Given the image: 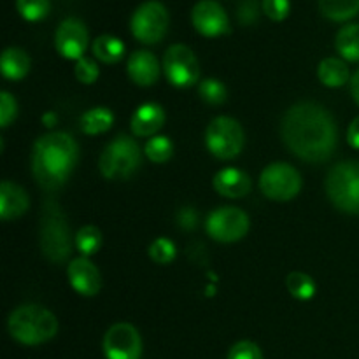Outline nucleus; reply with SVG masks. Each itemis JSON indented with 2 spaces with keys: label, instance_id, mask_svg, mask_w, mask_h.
Masks as SVG:
<instances>
[{
  "label": "nucleus",
  "instance_id": "4c0bfd02",
  "mask_svg": "<svg viewBox=\"0 0 359 359\" xmlns=\"http://www.w3.org/2000/svg\"><path fill=\"white\" fill-rule=\"evenodd\" d=\"M347 142L354 147V149H359V116L353 119V123L349 125V130H347Z\"/></svg>",
  "mask_w": 359,
  "mask_h": 359
},
{
  "label": "nucleus",
  "instance_id": "7c9ffc66",
  "mask_svg": "<svg viewBox=\"0 0 359 359\" xmlns=\"http://www.w3.org/2000/svg\"><path fill=\"white\" fill-rule=\"evenodd\" d=\"M16 7L25 20L39 21L48 16L51 0H16Z\"/></svg>",
  "mask_w": 359,
  "mask_h": 359
},
{
  "label": "nucleus",
  "instance_id": "2eb2a0df",
  "mask_svg": "<svg viewBox=\"0 0 359 359\" xmlns=\"http://www.w3.org/2000/svg\"><path fill=\"white\" fill-rule=\"evenodd\" d=\"M67 276H69L70 286L81 297H95V294H98V291L102 287L100 272L84 256L72 259L69 263V266H67Z\"/></svg>",
  "mask_w": 359,
  "mask_h": 359
},
{
  "label": "nucleus",
  "instance_id": "b1692460",
  "mask_svg": "<svg viewBox=\"0 0 359 359\" xmlns=\"http://www.w3.org/2000/svg\"><path fill=\"white\" fill-rule=\"evenodd\" d=\"M93 55L104 63H118L125 56V44L114 35L104 34L93 41Z\"/></svg>",
  "mask_w": 359,
  "mask_h": 359
},
{
  "label": "nucleus",
  "instance_id": "f8f14e48",
  "mask_svg": "<svg viewBox=\"0 0 359 359\" xmlns=\"http://www.w3.org/2000/svg\"><path fill=\"white\" fill-rule=\"evenodd\" d=\"M104 354L107 359H140L142 339L130 323H116L104 335Z\"/></svg>",
  "mask_w": 359,
  "mask_h": 359
},
{
  "label": "nucleus",
  "instance_id": "c9c22d12",
  "mask_svg": "<svg viewBox=\"0 0 359 359\" xmlns=\"http://www.w3.org/2000/svg\"><path fill=\"white\" fill-rule=\"evenodd\" d=\"M237 16L244 25L255 23L259 16L258 2H256V0H244V2L241 4V7H238Z\"/></svg>",
  "mask_w": 359,
  "mask_h": 359
},
{
  "label": "nucleus",
  "instance_id": "9b49d317",
  "mask_svg": "<svg viewBox=\"0 0 359 359\" xmlns=\"http://www.w3.org/2000/svg\"><path fill=\"white\" fill-rule=\"evenodd\" d=\"M163 72L172 86L189 88L200 77L198 60L188 46L174 44L163 56Z\"/></svg>",
  "mask_w": 359,
  "mask_h": 359
},
{
  "label": "nucleus",
  "instance_id": "5701e85b",
  "mask_svg": "<svg viewBox=\"0 0 359 359\" xmlns=\"http://www.w3.org/2000/svg\"><path fill=\"white\" fill-rule=\"evenodd\" d=\"M335 48L347 62H359V23L340 28L335 39Z\"/></svg>",
  "mask_w": 359,
  "mask_h": 359
},
{
  "label": "nucleus",
  "instance_id": "c85d7f7f",
  "mask_svg": "<svg viewBox=\"0 0 359 359\" xmlns=\"http://www.w3.org/2000/svg\"><path fill=\"white\" fill-rule=\"evenodd\" d=\"M198 95L205 104L209 105H221L226 102L228 98V90L219 79H214V77H209V79L202 81L198 84Z\"/></svg>",
  "mask_w": 359,
  "mask_h": 359
},
{
  "label": "nucleus",
  "instance_id": "4be33fe9",
  "mask_svg": "<svg viewBox=\"0 0 359 359\" xmlns=\"http://www.w3.org/2000/svg\"><path fill=\"white\" fill-rule=\"evenodd\" d=\"M114 123V114L107 107H93L81 116V130L86 135L105 133Z\"/></svg>",
  "mask_w": 359,
  "mask_h": 359
},
{
  "label": "nucleus",
  "instance_id": "f704fd0d",
  "mask_svg": "<svg viewBox=\"0 0 359 359\" xmlns=\"http://www.w3.org/2000/svg\"><path fill=\"white\" fill-rule=\"evenodd\" d=\"M263 11L273 21H283L290 14V0H263Z\"/></svg>",
  "mask_w": 359,
  "mask_h": 359
},
{
  "label": "nucleus",
  "instance_id": "6e6552de",
  "mask_svg": "<svg viewBox=\"0 0 359 359\" xmlns=\"http://www.w3.org/2000/svg\"><path fill=\"white\" fill-rule=\"evenodd\" d=\"M259 189L266 198L276 200V202H287L300 193L302 175L293 165L277 161L262 172Z\"/></svg>",
  "mask_w": 359,
  "mask_h": 359
},
{
  "label": "nucleus",
  "instance_id": "7ed1b4c3",
  "mask_svg": "<svg viewBox=\"0 0 359 359\" xmlns=\"http://www.w3.org/2000/svg\"><path fill=\"white\" fill-rule=\"evenodd\" d=\"M7 330L11 337L23 346H41L55 339L58 333V319L41 305H21L11 312Z\"/></svg>",
  "mask_w": 359,
  "mask_h": 359
},
{
  "label": "nucleus",
  "instance_id": "dca6fc26",
  "mask_svg": "<svg viewBox=\"0 0 359 359\" xmlns=\"http://www.w3.org/2000/svg\"><path fill=\"white\" fill-rule=\"evenodd\" d=\"M160 63L156 56L146 49L132 53L126 62V72L128 77L137 84V86H153L160 79Z\"/></svg>",
  "mask_w": 359,
  "mask_h": 359
},
{
  "label": "nucleus",
  "instance_id": "f3484780",
  "mask_svg": "<svg viewBox=\"0 0 359 359\" xmlns=\"http://www.w3.org/2000/svg\"><path fill=\"white\" fill-rule=\"evenodd\" d=\"M165 119H167V116H165L163 107L160 104H154V102H147L133 112L130 128L135 137H149L151 139L163 128Z\"/></svg>",
  "mask_w": 359,
  "mask_h": 359
},
{
  "label": "nucleus",
  "instance_id": "c756f323",
  "mask_svg": "<svg viewBox=\"0 0 359 359\" xmlns=\"http://www.w3.org/2000/svg\"><path fill=\"white\" fill-rule=\"evenodd\" d=\"M175 255H177L175 244L165 237L156 238V241L149 245V258L153 259L156 265H170L175 259Z\"/></svg>",
  "mask_w": 359,
  "mask_h": 359
},
{
  "label": "nucleus",
  "instance_id": "473e14b6",
  "mask_svg": "<svg viewBox=\"0 0 359 359\" xmlns=\"http://www.w3.org/2000/svg\"><path fill=\"white\" fill-rule=\"evenodd\" d=\"M18 116V104L16 98L9 91L0 93V126L7 128Z\"/></svg>",
  "mask_w": 359,
  "mask_h": 359
},
{
  "label": "nucleus",
  "instance_id": "423d86ee",
  "mask_svg": "<svg viewBox=\"0 0 359 359\" xmlns=\"http://www.w3.org/2000/svg\"><path fill=\"white\" fill-rule=\"evenodd\" d=\"M326 193L333 205L347 214H359V161H342L326 175Z\"/></svg>",
  "mask_w": 359,
  "mask_h": 359
},
{
  "label": "nucleus",
  "instance_id": "20e7f679",
  "mask_svg": "<svg viewBox=\"0 0 359 359\" xmlns=\"http://www.w3.org/2000/svg\"><path fill=\"white\" fill-rule=\"evenodd\" d=\"M39 244H41V252L44 258L56 265L65 263L72 252L69 223H67L62 207L55 200H46L41 210Z\"/></svg>",
  "mask_w": 359,
  "mask_h": 359
},
{
  "label": "nucleus",
  "instance_id": "1a4fd4ad",
  "mask_svg": "<svg viewBox=\"0 0 359 359\" xmlns=\"http://www.w3.org/2000/svg\"><path fill=\"white\" fill-rule=\"evenodd\" d=\"M132 34L135 35L137 41L144 44H154L165 37L168 28V11L160 0H147L140 4L133 13L132 21Z\"/></svg>",
  "mask_w": 359,
  "mask_h": 359
},
{
  "label": "nucleus",
  "instance_id": "393cba45",
  "mask_svg": "<svg viewBox=\"0 0 359 359\" xmlns=\"http://www.w3.org/2000/svg\"><path fill=\"white\" fill-rule=\"evenodd\" d=\"M319 11L332 21H346L359 13V0H319Z\"/></svg>",
  "mask_w": 359,
  "mask_h": 359
},
{
  "label": "nucleus",
  "instance_id": "6ab92c4d",
  "mask_svg": "<svg viewBox=\"0 0 359 359\" xmlns=\"http://www.w3.org/2000/svg\"><path fill=\"white\" fill-rule=\"evenodd\" d=\"M30 207L27 191L16 182L4 181L0 184V217L2 221H13L23 216Z\"/></svg>",
  "mask_w": 359,
  "mask_h": 359
},
{
  "label": "nucleus",
  "instance_id": "58836bf2",
  "mask_svg": "<svg viewBox=\"0 0 359 359\" xmlns=\"http://www.w3.org/2000/svg\"><path fill=\"white\" fill-rule=\"evenodd\" d=\"M351 95H353L354 102L359 105V70H356L353 77H351Z\"/></svg>",
  "mask_w": 359,
  "mask_h": 359
},
{
  "label": "nucleus",
  "instance_id": "2f4dec72",
  "mask_svg": "<svg viewBox=\"0 0 359 359\" xmlns=\"http://www.w3.org/2000/svg\"><path fill=\"white\" fill-rule=\"evenodd\" d=\"M74 72H76V79L83 84H93L98 79V76H100V70H98L97 63L93 60L86 58V56L77 60Z\"/></svg>",
  "mask_w": 359,
  "mask_h": 359
},
{
  "label": "nucleus",
  "instance_id": "bb28decb",
  "mask_svg": "<svg viewBox=\"0 0 359 359\" xmlns=\"http://www.w3.org/2000/svg\"><path fill=\"white\" fill-rule=\"evenodd\" d=\"M76 248L84 258L93 256L102 248V231L93 224H86L76 235Z\"/></svg>",
  "mask_w": 359,
  "mask_h": 359
},
{
  "label": "nucleus",
  "instance_id": "412c9836",
  "mask_svg": "<svg viewBox=\"0 0 359 359\" xmlns=\"http://www.w3.org/2000/svg\"><path fill=\"white\" fill-rule=\"evenodd\" d=\"M318 77L325 86L340 88L351 81L349 67L340 58H325L318 67Z\"/></svg>",
  "mask_w": 359,
  "mask_h": 359
},
{
  "label": "nucleus",
  "instance_id": "f257e3e1",
  "mask_svg": "<svg viewBox=\"0 0 359 359\" xmlns=\"http://www.w3.org/2000/svg\"><path fill=\"white\" fill-rule=\"evenodd\" d=\"M280 133L287 149L309 163L328 161L339 144L335 119L316 102H300L287 109Z\"/></svg>",
  "mask_w": 359,
  "mask_h": 359
},
{
  "label": "nucleus",
  "instance_id": "39448f33",
  "mask_svg": "<svg viewBox=\"0 0 359 359\" xmlns=\"http://www.w3.org/2000/svg\"><path fill=\"white\" fill-rule=\"evenodd\" d=\"M142 165V151L135 139L126 135L116 137L100 154L98 168L109 181H126Z\"/></svg>",
  "mask_w": 359,
  "mask_h": 359
},
{
  "label": "nucleus",
  "instance_id": "0eeeda50",
  "mask_svg": "<svg viewBox=\"0 0 359 359\" xmlns=\"http://www.w3.org/2000/svg\"><path fill=\"white\" fill-rule=\"evenodd\" d=\"M245 135L241 123L228 116H219L205 130V146L219 160H233L244 149Z\"/></svg>",
  "mask_w": 359,
  "mask_h": 359
},
{
  "label": "nucleus",
  "instance_id": "ddd939ff",
  "mask_svg": "<svg viewBox=\"0 0 359 359\" xmlns=\"http://www.w3.org/2000/svg\"><path fill=\"white\" fill-rule=\"evenodd\" d=\"M56 51L67 60H81L88 48V28L77 18H67L55 34Z\"/></svg>",
  "mask_w": 359,
  "mask_h": 359
},
{
  "label": "nucleus",
  "instance_id": "e433bc0d",
  "mask_svg": "<svg viewBox=\"0 0 359 359\" xmlns=\"http://www.w3.org/2000/svg\"><path fill=\"white\" fill-rule=\"evenodd\" d=\"M177 223L182 230H195L198 226V214L193 207H184L177 212Z\"/></svg>",
  "mask_w": 359,
  "mask_h": 359
},
{
  "label": "nucleus",
  "instance_id": "9d476101",
  "mask_svg": "<svg viewBox=\"0 0 359 359\" xmlns=\"http://www.w3.org/2000/svg\"><path fill=\"white\" fill-rule=\"evenodd\" d=\"M205 230L216 242H238L248 235L249 216L238 207H217L207 217Z\"/></svg>",
  "mask_w": 359,
  "mask_h": 359
},
{
  "label": "nucleus",
  "instance_id": "72a5a7b5",
  "mask_svg": "<svg viewBox=\"0 0 359 359\" xmlns=\"http://www.w3.org/2000/svg\"><path fill=\"white\" fill-rule=\"evenodd\" d=\"M226 359H263V353L255 342L242 340V342H237L231 347Z\"/></svg>",
  "mask_w": 359,
  "mask_h": 359
},
{
  "label": "nucleus",
  "instance_id": "a211bd4d",
  "mask_svg": "<svg viewBox=\"0 0 359 359\" xmlns=\"http://www.w3.org/2000/svg\"><path fill=\"white\" fill-rule=\"evenodd\" d=\"M214 189L226 198H242L252 188L251 177L235 167H226L214 175Z\"/></svg>",
  "mask_w": 359,
  "mask_h": 359
},
{
  "label": "nucleus",
  "instance_id": "4468645a",
  "mask_svg": "<svg viewBox=\"0 0 359 359\" xmlns=\"http://www.w3.org/2000/svg\"><path fill=\"white\" fill-rule=\"evenodd\" d=\"M193 27L205 37H219L230 32L226 11L216 0H200L191 11Z\"/></svg>",
  "mask_w": 359,
  "mask_h": 359
},
{
  "label": "nucleus",
  "instance_id": "aec40b11",
  "mask_svg": "<svg viewBox=\"0 0 359 359\" xmlns=\"http://www.w3.org/2000/svg\"><path fill=\"white\" fill-rule=\"evenodd\" d=\"M0 69L6 79L20 81L30 72V56L21 48L4 49L0 56Z\"/></svg>",
  "mask_w": 359,
  "mask_h": 359
},
{
  "label": "nucleus",
  "instance_id": "a878e982",
  "mask_svg": "<svg viewBox=\"0 0 359 359\" xmlns=\"http://www.w3.org/2000/svg\"><path fill=\"white\" fill-rule=\"evenodd\" d=\"M286 287L291 297L302 302H307L311 298H314L316 291H318L314 279L309 273L304 272H291L286 279Z\"/></svg>",
  "mask_w": 359,
  "mask_h": 359
},
{
  "label": "nucleus",
  "instance_id": "f03ea898",
  "mask_svg": "<svg viewBox=\"0 0 359 359\" xmlns=\"http://www.w3.org/2000/svg\"><path fill=\"white\" fill-rule=\"evenodd\" d=\"M79 160L77 142L65 132H51L39 137L32 153V172L48 191L60 189L72 174Z\"/></svg>",
  "mask_w": 359,
  "mask_h": 359
},
{
  "label": "nucleus",
  "instance_id": "cd10ccee",
  "mask_svg": "<svg viewBox=\"0 0 359 359\" xmlns=\"http://www.w3.org/2000/svg\"><path fill=\"white\" fill-rule=\"evenodd\" d=\"M144 154L149 158L153 163H165L174 154V144L168 137L165 135H154L144 146Z\"/></svg>",
  "mask_w": 359,
  "mask_h": 359
}]
</instances>
